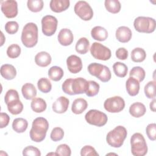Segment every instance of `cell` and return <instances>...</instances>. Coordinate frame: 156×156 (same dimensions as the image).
<instances>
[{
  "label": "cell",
  "instance_id": "24",
  "mask_svg": "<svg viewBox=\"0 0 156 156\" xmlns=\"http://www.w3.org/2000/svg\"><path fill=\"white\" fill-rule=\"evenodd\" d=\"M21 93L23 97L27 100L33 99L37 95V90L35 86L31 83L24 84L21 88Z\"/></svg>",
  "mask_w": 156,
  "mask_h": 156
},
{
  "label": "cell",
  "instance_id": "34",
  "mask_svg": "<svg viewBox=\"0 0 156 156\" xmlns=\"http://www.w3.org/2000/svg\"><path fill=\"white\" fill-rule=\"evenodd\" d=\"M130 77L136 79L139 82H142L146 76L144 69L141 66H134L132 68L129 73Z\"/></svg>",
  "mask_w": 156,
  "mask_h": 156
},
{
  "label": "cell",
  "instance_id": "13",
  "mask_svg": "<svg viewBox=\"0 0 156 156\" xmlns=\"http://www.w3.org/2000/svg\"><path fill=\"white\" fill-rule=\"evenodd\" d=\"M88 87V82L86 79L82 77L73 79L71 84V89L74 95L85 93L87 91Z\"/></svg>",
  "mask_w": 156,
  "mask_h": 156
},
{
  "label": "cell",
  "instance_id": "11",
  "mask_svg": "<svg viewBox=\"0 0 156 156\" xmlns=\"http://www.w3.org/2000/svg\"><path fill=\"white\" fill-rule=\"evenodd\" d=\"M1 4V11L5 17L13 18L18 15V4L16 1H2Z\"/></svg>",
  "mask_w": 156,
  "mask_h": 156
},
{
  "label": "cell",
  "instance_id": "2",
  "mask_svg": "<svg viewBox=\"0 0 156 156\" xmlns=\"http://www.w3.org/2000/svg\"><path fill=\"white\" fill-rule=\"evenodd\" d=\"M38 30L35 23H28L23 27L21 32V41L26 48H32L38 42Z\"/></svg>",
  "mask_w": 156,
  "mask_h": 156
},
{
  "label": "cell",
  "instance_id": "1",
  "mask_svg": "<svg viewBox=\"0 0 156 156\" xmlns=\"http://www.w3.org/2000/svg\"><path fill=\"white\" fill-rule=\"evenodd\" d=\"M49 128V122L46 119L43 117L35 118L32 124V128L29 132L30 139L35 142H41L46 137V132Z\"/></svg>",
  "mask_w": 156,
  "mask_h": 156
},
{
  "label": "cell",
  "instance_id": "32",
  "mask_svg": "<svg viewBox=\"0 0 156 156\" xmlns=\"http://www.w3.org/2000/svg\"><path fill=\"white\" fill-rule=\"evenodd\" d=\"M113 69L115 74L119 77H124L128 71L127 66L120 62H117L113 64Z\"/></svg>",
  "mask_w": 156,
  "mask_h": 156
},
{
  "label": "cell",
  "instance_id": "50",
  "mask_svg": "<svg viewBox=\"0 0 156 156\" xmlns=\"http://www.w3.org/2000/svg\"><path fill=\"white\" fill-rule=\"evenodd\" d=\"M10 121V117L6 113L1 112L0 114V128L2 129L7 126Z\"/></svg>",
  "mask_w": 156,
  "mask_h": 156
},
{
  "label": "cell",
  "instance_id": "27",
  "mask_svg": "<svg viewBox=\"0 0 156 156\" xmlns=\"http://www.w3.org/2000/svg\"><path fill=\"white\" fill-rule=\"evenodd\" d=\"M90 47V41L85 37H82L78 40L76 44L75 49L77 52L80 54H85L88 51Z\"/></svg>",
  "mask_w": 156,
  "mask_h": 156
},
{
  "label": "cell",
  "instance_id": "38",
  "mask_svg": "<svg viewBox=\"0 0 156 156\" xmlns=\"http://www.w3.org/2000/svg\"><path fill=\"white\" fill-rule=\"evenodd\" d=\"M88 87L87 92L85 93L86 95L89 97H93L98 94L99 91V85L98 83L94 80H89Z\"/></svg>",
  "mask_w": 156,
  "mask_h": 156
},
{
  "label": "cell",
  "instance_id": "17",
  "mask_svg": "<svg viewBox=\"0 0 156 156\" xmlns=\"http://www.w3.org/2000/svg\"><path fill=\"white\" fill-rule=\"evenodd\" d=\"M70 5L69 0H51L50 9L55 13H60L67 10Z\"/></svg>",
  "mask_w": 156,
  "mask_h": 156
},
{
  "label": "cell",
  "instance_id": "37",
  "mask_svg": "<svg viewBox=\"0 0 156 156\" xmlns=\"http://www.w3.org/2000/svg\"><path fill=\"white\" fill-rule=\"evenodd\" d=\"M144 94L148 99L155 98V82L149 81L144 86Z\"/></svg>",
  "mask_w": 156,
  "mask_h": 156
},
{
  "label": "cell",
  "instance_id": "20",
  "mask_svg": "<svg viewBox=\"0 0 156 156\" xmlns=\"http://www.w3.org/2000/svg\"><path fill=\"white\" fill-rule=\"evenodd\" d=\"M1 74L6 80H12L16 76V70L15 68L10 64H4L1 66L0 69Z\"/></svg>",
  "mask_w": 156,
  "mask_h": 156
},
{
  "label": "cell",
  "instance_id": "5",
  "mask_svg": "<svg viewBox=\"0 0 156 156\" xmlns=\"http://www.w3.org/2000/svg\"><path fill=\"white\" fill-rule=\"evenodd\" d=\"M133 26L135 30L139 32L151 34L155 29L156 22L151 17L138 16L135 19Z\"/></svg>",
  "mask_w": 156,
  "mask_h": 156
},
{
  "label": "cell",
  "instance_id": "25",
  "mask_svg": "<svg viewBox=\"0 0 156 156\" xmlns=\"http://www.w3.org/2000/svg\"><path fill=\"white\" fill-rule=\"evenodd\" d=\"M32 110L36 113H41L44 112L47 107L46 101L41 98H35L30 103Z\"/></svg>",
  "mask_w": 156,
  "mask_h": 156
},
{
  "label": "cell",
  "instance_id": "16",
  "mask_svg": "<svg viewBox=\"0 0 156 156\" xmlns=\"http://www.w3.org/2000/svg\"><path fill=\"white\" fill-rule=\"evenodd\" d=\"M115 36L119 42L127 43L130 40L132 33L129 27L127 26H120L116 29Z\"/></svg>",
  "mask_w": 156,
  "mask_h": 156
},
{
  "label": "cell",
  "instance_id": "33",
  "mask_svg": "<svg viewBox=\"0 0 156 156\" xmlns=\"http://www.w3.org/2000/svg\"><path fill=\"white\" fill-rule=\"evenodd\" d=\"M87 69L91 76H95L98 79L104 71V65L96 62L91 63L88 66Z\"/></svg>",
  "mask_w": 156,
  "mask_h": 156
},
{
  "label": "cell",
  "instance_id": "44",
  "mask_svg": "<svg viewBox=\"0 0 156 156\" xmlns=\"http://www.w3.org/2000/svg\"><path fill=\"white\" fill-rule=\"evenodd\" d=\"M23 155L25 156H40V151L36 147L33 146H28L23 151Z\"/></svg>",
  "mask_w": 156,
  "mask_h": 156
},
{
  "label": "cell",
  "instance_id": "29",
  "mask_svg": "<svg viewBox=\"0 0 156 156\" xmlns=\"http://www.w3.org/2000/svg\"><path fill=\"white\" fill-rule=\"evenodd\" d=\"M146 57V53L141 48H135L131 52V59L134 62H142L145 60Z\"/></svg>",
  "mask_w": 156,
  "mask_h": 156
},
{
  "label": "cell",
  "instance_id": "42",
  "mask_svg": "<svg viewBox=\"0 0 156 156\" xmlns=\"http://www.w3.org/2000/svg\"><path fill=\"white\" fill-rule=\"evenodd\" d=\"M16 99H19V94L18 91L13 89L9 90L4 96V101L6 105L9 102Z\"/></svg>",
  "mask_w": 156,
  "mask_h": 156
},
{
  "label": "cell",
  "instance_id": "18",
  "mask_svg": "<svg viewBox=\"0 0 156 156\" xmlns=\"http://www.w3.org/2000/svg\"><path fill=\"white\" fill-rule=\"evenodd\" d=\"M140 82L135 78L129 77L126 83L127 92L131 96L137 95L140 90Z\"/></svg>",
  "mask_w": 156,
  "mask_h": 156
},
{
  "label": "cell",
  "instance_id": "19",
  "mask_svg": "<svg viewBox=\"0 0 156 156\" xmlns=\"http://www.w3.org/2000/svg\"><path fill=\"white\" fill-rule=\"evenodd\" d=\"M52 60L50 54L45 51H41L36 54L35 56V63L41 67H46L51 64Z\"/></svg>",
  "mask_w": 156,
  "mask_h": 156
},
{
  "label": "cell",
  "instance_id": "40",
  "mask_svg": "<svg viewBox=\"0 0 156 156\" xmlns=\"http://www.w3.org/2000/svg\"><path fill=\"white\" fill-rule=\"evenodd\" d=\"M63 136H64V131L62 128L59 127H54L52 130L50 135L51 139L54 141H60L61 140L63 139Z\"/></svg>",
  "mask_w": 156,
  "mask_h": 156
},
{
  "label": "cell",
  "instance_id": "12",
  "mask_svg": "<svg viewBox=\"0 0 156 156\" xmlns=\"http://www.w3.org/2000/svg\"><path fill=\"white\" fill-rule=\"evenodd\" d=\"M66 65L69 71L73 74L79 73L82 69V60L76 55H71L67 58Z\"/></svg>",
  "mask_w": 156,
  "mask_h": 156
},
{
  "label": "cell",
  "instance_id": "36",
  "mask_svg": "<svg viewBox=\"0 0 156 156\" xmlns=\"http://www.w3.org/2000/svg\"><path fill=\"white\" fill-rule=\"evenodd\" d=\"M44 5L42 0H28L27 2V6L29 10L32 12H40Z\"/></svg>",
  "mask_w": 156,
  "mask_h": 156
},
{
  "label": "cell",
  "instance_id": "6",
  "mask_svg": "<svg viewBox=\"0 0 156 156\" xmlns=\"http://www.w3.org/2000/svg\"><path fill=\"white\" fill-rule=\"evenodd\" d=\"M85 119L88 124L98 127H102L105 125L108 120L105 113L95 109L89 110L85 114Z\"/></svg>",
  "mask_w": 156,
  "mask_h": 156
},
{
  "label": "cell",
  "instance_id": "31",
  "mask_svg": "<svg viewBox=\"0 0 156 156\" xmlns=\"http://www.w3.org/2000/svg\"><path fill=\"white\" fill-rule=\"evenodd\" d=\"M104 5L107 10L112 13H117L121 10V5L118 0H105Z\"/></svg>",
  "mask_w": 156,
  "mask_h": 156
},
{
  "label": "cell",
  "instance_id": "26",
  "mask_svg": "<svg viewBox=\"0 0 156 156\" xmlns=\"http://www.w3.org/2000/svg\"><path fill=\"white\" fill-rule=\"evenodd\" d=\"M28 127V122L22 118H18L13 120L12 122V129L16 133L24 132Z\"/></svg>",
  "mask_w": 156,
  "mask_h": 156
},
{
  "label": "cell",
  "instance_id": "8",
  "mask_svg": "<svg viewBox=\"0 0 156 156\" xmlns=\"http://www.w3.org/2000/svg\"><path fill=\"white\" fill-rule=\"evenodd\" d=\"M75 13L84 21H89L93 16V11L90 4L85 1H79L74 5Z\"/></svg>",
  "mask_w": 156,
  "mask_h": 156
},
{
  "label": "cell",
  "instance_id": "43",
  "mask_svg": "<svg viewBox=\"0 0 156 156\" xmlns=\"http://www.w3.org/2000/svg\"><path fill=\"white\" fill-rule=\"evenodd\" d=\"M19 29L18 23L15 21H10L5 24V30L9 34H16Z\"/></svg>",
  "mask_w": 156,
  "mask_h": 156
},
{
  "label": "cell",
  "instance_id": "51",
  "mask_svg": "<svg viewBox=\"0 0 156 156\" xmlns=\"http://www.w3.org/2000/svg\"><path fill=\"white\" fill-rule=\"evenodd\" d=\"M155 102H156V100L155 98L153 99V100L151 102L150 104H149V107H150V109L155 112Z\"/></svg>",
  "mask_w": 156,
  "mask_h": 156
},
{
  "label": "cell",
  "instance_id": "23",
  "mask_svg": "<svg viewBox=\"0 0 156 156\" xmlns=\"http://www.w3.org/2000/svg\"><path fill=\"white\" fill-rule=\"evenodd\" d=\"M88 107L87 101L83 98L76 99L71 105V110L73 113L79 115L82 113Z\"/></svg>",
  "mask_w": 156,
  "mask_h": 156
},
{
  "label": "cell",
  "instance_id": "22",
  "mask_svg": "<svg viewBox=\"0 0 156 156\" xmlns=\"http://www.w3.org/2000/svg\"><path fill=\"white\" fill-rule=\"evenodd\" d=\"M92 38L96 40L102 41H105L108 37L107 30L102 26H95L91 30Z\"/></svg>",
  "mask_w": 156,
  "mask_h": 156
},
{
  "label": "cell",
  "instance_id": "35",
  "mask_svg": "<svg viewBox=\"0 0 156 156\" xmlns=\"http://www.w3.org/2000/svg\"><path fill=\"white\" fill-rule=\"evenodd\" d=\"M37 87L38 90L43 93H49L52 89V84L50 80L46 77L40 78L38 80Z\"/></svg>",
  "mask_w": 156,
  "mask_h": 156
},
{
  "label": "cell",
  "instance_id": "39",
  "mask_svg": "<svg viewBox=\"0 0 156 156\" xmlns=\"http://www.w3.org/2000/svg\"><path fill=\"white\" fill-rule=\"evenodd\" d=\"M21 48L17 44H12L7 49V55L10 58H16L21 54Z\"/></svg>",
  "mask_w": 156,
  "mask_h": 156
},
{
  "label": "cell",
  "instance_id": "9",
  "mask_svg": "<svg viewBox=\"0 0 156 156\" xmlns=\"http://www.w3.org/2000/svg\"><path fill=\"white\" fill-rule=\"evenodd\" d=\"M104 107L110 113H118L125 107V102L123 98L115 96L107 99L104 103Z\"/></svg>",
  "mask_w": 156,
  "mask_h": 156
},
{
  "label": "cell",
  "instance_id": "3",
  "mask_svg": "<svg viewBox=\"0 0 156 156\" xmlns=\"http://www.w3.org/2000/svg\"><path fill=\"white\" fill-rule=\"evenodd\" d=\"M127 135L126 129L124 126H118L108 132L106 136V141L112 147H120L123 144Z\"/></svg>",
  "mask_w": 156,
  "mask_h": 156
},
{
  "label": "cell",
  "instance_id": "4",
  "mask_svg": "<svg viewBox=\"0 0 156 156\" xmlns=\"http://www.w3.org/2000/svg\"><path fill=\"white\" fill-rule=\"evenodd\" d=\"M132 154L135 156H144L147 152V146L143 135L135 133L130 138Z\"/></svg>",
  "mask_w": 156,
  "mask_h": 156
},
{
  "label": "cell",
  "instance_id": "49",
  "mask_svg": "<svg viewBox=\"0 0 156 156\" xmlns=\"http://www.w3.org/2000/svg\"><path fill=\"white\" fill-rule=\"evenodd\" d=\"M115 55L118 58L124 60L128 57V51L124 48H119L116 51Z\"/></svg>",
  "mask_w": 156,
  "mask_h": 156
},
{
  "label": "cell",
  "instance_id": "47",
  "mask_svg": "<svg viewBox=\"0 0 156 156\" xmlns=\"http://www.w3.org/2000/svg\"><path fill=\"white\" fill-rule=\"evenodd\" d=\"M73 80V79H71V78L67 79L64 81V82L62 83V90L63 91V92L69 95H74L71 89V84H72Z\"/></svg>",
  "mask_w": 156,
  "mask_h": 156
},
{
  "label": "cell",
  "instance_id": "30",
  "mask_svg": "<svg viewBox=\"0 0 156 156\" xmlns=\"http://www.w3.org/2000/svg\"><path fill=\"white\" fill-rule=\"evenodd\" d=\"M9 112L12 115H18L23 110V104L20 99H16L7 104Z\"/></svg>",
  "mask_w": 156,
  "mask_h": 156
},
{
  "label": "cell",
  "instance_id": "46",
  "mask_svg": "<svg viewBox=\"0 0 156 156\" xmlns=\"http://www.w3.org/2000/svg\"><path fill=\"white\" fill-rule=\"evenodd\" d=\"M146 132L147 137L152 141L156 139V124L155 123L149 124L146 129Z\"/></svg>",
  "mask_w": 156,
  "mask_h": 156
},
{
  "label": "cell",
  "instance_id": "10",
  "mask_svg": "<svg viewBox=\"0 0 156 156\" xmlns=\"http://www.w3.org/2000/svg\"><path fill=\"white\" fill-rule=\"evenodd\" d=\"M58 21L52 15H48L43 16L41 19L42 32L46 36H52L56 32Z\"/></svg>",
  "mask_w": 156,
  "mask_h": 156
},
{
  "label": "cell",
  "instance_id": "52",
  "mask_svg": "<svg viewBox=\"0 0 156 156\" xmlns=\"http://www.w3.org/2000/svg\"><path fill=\"white\" fill-rule=\"evenodd\" d=\"M57 155L56 153H53V152H51V153H49L47 154V155Z\"/></svg>",
  "mask_w": 156,
  "mask_h": 156
},
{
  "label": "cell",
  "instance_id": "28",
  "mask_svg": "<svg viewBox=\"0 0 156 156\" xmlns=\"http://www.w3.org/2000/svg\"><path fill=\"white\" fill-rule=\"evenodd\" d=\"M64 75L63 71L62 68L57 66H53L48 70V76L50 79L53 81L60 80Z\"/></svg>",
  "mask_w": 156,
  "mask_h": 156
},
{
  "label": "cell",
  "instance_id": "45",
  "mask_svg": "<svg viewBox=\"0 0 156 156\" xmlns=\"http://www.w3.org/2000/svg\"><path fill=\"white\" fill-rule=\"evenodd\" d=\"M80 155L82 156H98V153L95 149L90 145L83 146L80 150Z\"/></svg>",
  "mask_w": 156,
  "mask_h": 156
},
{
  "label": "cell",
  "instance_id": "14",
  "mask_svg": "<svg viewBox=\"0 0 156 156\" xmlns=\"http://www.w3.org/2000/svg\"><path fill=\"white\" fill-rule=\"evenodd\" d=\"M57 38L59 43L61 45L67 46L70 45L73 42L74 36L70 29L64 28L60 30Z\"/></svg>",
  "mask_w": 156,
  "mask_h": 156
},
{
  "label": "cell",
  "instance_id": "7",
  "mask_svg": "<svg viewBox=\"0 0 156 156\" xmlns=\"http://www.w3.org/2000/svg\"><path fill=\"white\" fill-rule=\"evenodd\" d=\"M90 53L96 59L108 60L112 55L110 49L100 43L94 42L90 48Z\"/></svg>",
  "mask_w": 156,
  "mask_h": 156
},
{
  "label": "cell",
  "instance_id": "21",
  "mask_svg": "<svg viewBox=\"0 0 156 156\" xmlns=\"http://www.w3.org/2000/svg\"><path fill=\"white\" fill-rule=\"evenodd\" d=\"M146 112L145 105L139 102H134L129 107L130 114L135 118H140L143 116Z\"/></svg>",
  "mask_w": 156,
  "mask_h": 156
},
{
  "label": "cell",
  "instance_id": "41",
  "mask_svg": "<svg viewBox=\"0 0 156 156\" xmlns=\"http://www.w3.org/2000/svg\"><path fill=\"white\" fill-rule=\"evenodd\" d=\"M57 155L62 156H70L71 154V151L68 145L66 144H62L58 146L55 150Z\"/></svg>",
  "mask_w": 156,
  "mask_h": 156
},
{
  "label": "cell",
  "instance_id": "15",
  "mask_svg": "<svg viewBox=\"0 0 156 156\" xmlns=\"http://www.w3.org/2000/svg\"><path fill=\"white\" fill-rule=\"evenodd\" d=\"M69 101L65 96H60L57 98L52 104V110L56 113H63L66 112L68 108Z\"/></svg>",
  "mask_w": 156,
  "mask_h": 156
},
{
  "label": "cell",
  "instance_id": "48",
  "mask_svg": "<svg viewBox=\"0 0 156 156\" xmlns=\"http://www.w3.org/2000/svg\"><path fill=\"white\" fill-rule=\"evenodd\" d=\"M112 77V74L110 69L107 66L104 65V69L101 74V75L98 78L99 80L102 81V82H107L110 80Z\"/></svg>",
  "mask_w": 156,
  "mask_h": 156
}]
</instances>
